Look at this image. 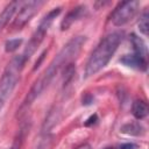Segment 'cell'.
<instances>
[{
  "mask_svg": "<svg viewBox=\"0 0 149 149\" xmlns=\"http://www.w3.org/2000/svg\"><path fill=\"white\" fill-rule=\"evenodd\" d=\"M123 40V33L122 31H113L106 35L95 47V49L90 55L86 66H85V77H92L93 74L98 73L100 70H102L115 51L118 50L120 43Z\"/></svg>",
  "mask_w": 149,
  "mask_h": 149,
  "instance_id": "2",
  "label": "cell"
},
{
  "mask_svg": "<svg viewBox=\"0 0 149 149\" xmlns=\"http://www.w3.org/2000/svg\"><path fill=\"white\" fill-rule=\"evenodd\" d=\"M43 5H44V1H40V0H31V1L22 2L16 15L13 17V22L10 24V28L13 30L22 29L31 20V17L40 10V8Z\"/></svg>",
  "mask_w": 149,
  "mask_h": 149,
  "instance_id": "5",
  "label": "cell"
},
{
  "mask_svg": "<svg viewBox=\"0 0 149 149\" xmlns=\"http://www.w3.org/2000/svg\"><path fill=\"white\" fill-rule=\"evenodd\" d=\"M86 10H87V9H86L85 6H77V7L72 8V9L65 15V17L62 20V22H61V29H62V30L69 29V28L73 24V22H76L77 20L81 19V17L86 14Z\"/></svg>",
  "mask_w": 149,
  "mask_h": 149,
  "instance_id": "8",
  "label": "cell"
},
{
  "mask_svg": "<svg viewBox=\"0 0 149 149\" xmlns=\"http://www.w3.org/2000/svg\"><path fill=\"white\" fill-rule=\"evenodd\" d=\"M23 1H12L9 2L3 10L0 13V31L8 24V22L14 17V15L16 14V12L19 10V8L21 7Z\"/></svg>",
  "mask_w": 149,
  "mask_h": 149,
  "instance_id": "9",
  "label": "cell"
},
{
  "mask_svg": "<svg viewBox=\"0 0 149 149\" xmlns=\"http://www.w3.org/2000/svg\"><path fill=\"white\" fill-rule=\"evenodd\" d=\"M149 108H148V104L146 100L142 99H137L133 102L132 105V114L134 115L135 119L137 120H142L148 115Z\"/></svg>",
  "mask_w": 149,
  "mask_h": 149,
  "instance_id": "10",
  "label": "cell"
},
{
  "mask_svg": "<svg viewBox=\"0 0 149 149\" xmlns=\"http://www.w3.org/2000/svg\"><path fill=\"white\" fill-rule=\"evenodd\" d=\"M120 62L122 64H125L126 66L136 69V70H141V71H146L147 66H148V61L144 57H141L136 54H128V55H123V57L120 58Z\"/></svg>",
  "mask_w": 149,
  "mask_h": 149,
  "instance_id": "7",
  "label": "cell"
},
{
  "mask_svg": "<svg viewBox=\"0 0 149 149\" xmlns=\"http://www.w3.org/2000/svg\"><path fill=\"white\" fill-rule=\"evenodd\" d=\"M85 43V36H76L71 38L57 54V56L51 61L49 66L44 70V72L40 76V78L34 83L30 91L28 92L23 106L30 105L36 98H38L42 92L49 86L52 79L58 74L61 71L65 70L69 65L73 63V61L78 57L83 44Z\"/></svg>",
  "mask_w": 149,
  "mask_h": 149,
  "instance_id": "1",
  "label": "cell"
},
{
  "mask_svg": "<svg viewBox=\"0 0 149 149\" xmlns=\"http://www.w3.org/2000/svg\"><path fill=\"white\" fill-rule=\"evenodd\" d=\"M140 1H123L120 2L111 14V22L116 26L121 27L128 23L139 12Z\"/></svg>",
  "mask_w": 149,
  "mask_h": 149,
  "instance_id": "6",
  "label": "cell"
},
{
  "mask_svg": "<svg viewBox=\"0 0 149 149\" xmlns=\"http://www.w3.org/2000/svg\"><path fill=\"white\" fill-rule=\"evenodd\" d=\"M105 149H121V148H120V146H115V147H107Z\"/></svg>",
  "mask_w": 149,
  "mask_h": 149,
  "instance_id": "16",
  "label": "cell"
},
{
  "mask_svg": "<svg viewBox=\"0 0 149 149\" xmlns=\"http://www.w3.org/2000/svg\"><path fill=\"white\" fill-rule=\"evenodd\" d=\"M148 19H149V14H148V10H147V8L142 12V14L140 15V20H139V23H137V26H139V29H140V33L141 34H143V35H148V27H149V24H148Z\"/></svg>",
  "mask_w": 149,
  "mask_h": 149,
  "instance_id": "13",
  "label": "cell"
},
{
  "mask_svg": "<svg viewBox=\"0 0 149 149\" xmlns=\"http://www.w3.org/2000/svg\"><path fill=\"white\" fill-rule=\"evenodd\" d=\"M121 132L128 135H142L144 133V128L139 123V122H132V123H127L121 128Z\"/></svg>",
  "mask_w": 149,
  "mask_h": 149,
  "instance_id": "12",
  "label": "cell"
},
{
  "mask_svg": "<svg viewBox=\"0 0 149 149\" xmlns=\"http://www.w3.org/2000/svg\"><path fill=\"white\" fill-rule=\"evenodd\" d=\"M76 149H92V148H91V146H90L88 143H83V144H80L79 147H77Z\"/></svg>",
  "mask_w": 149,
  "mask_h": 149,
  "instance_id": "15",
  "label": "cell"
},
{
  "mask_svg": "<svg viewBox=\"0 0 149 149\" xmlns=\"http://www.w3.org/2000/svg\"><path fill=\"white\" fill-rule=\"evenodd\" d=\"M26 62L27 61L22 57V55H17L7 64L6 69L3 70L0 77V111L3 108L14 88L16 87Z\"/></svg>",
  "mask_w": 149,
  "mask_h": 149,
  "instance_id": "3",
  "label": "cell"
},
{
  "mask_svg": "<svg viewBox=\"0 0 149 149\" xmlns=\"http://www.w3.org/2000/svg\"><path fill=\"white\" fill-rule=\"evenodd\" d=\"M61 9H62L61 7L52 8V9H51L48 14H45L44 17L41 20L40 24H38L37 28H36V30L33 33L30 40L28 41V43H27V45H26V48H24V51L21 54L22 57H23L26 61H28V59L34 55V52L37 50V48L40 47V44L43 42V40H44V37H45V35H47V33H48L50 26L52 24L54 20L59 15Z\"/></svg>",
  "mask_w": 149,
  "mask_h": 149,
  "instance_id": "4",
  "label": "cell"
},
{
  "mask_svg": "<svg viewBox=\"0 0 149 149\" xmlns=\"http://www.w3.org/2000/svg\"><path fill=\"white\" fill-rule=\"evenodd\" d=\"M22 43V40L21 38H12V40H8L5 44V49L7 52H12V51H15Z\"/></svg>",
  "mask_w": 149,
  "mask_h": 149,
  "instance_id": "14",
  "label": "cell"
},
{
  "mask_svg": "<svg viewBox=\"0 0 149 149\" xmlns=\"http://www.w3.org/2000/svg\"><path fill=\"white\" fill-rule=\"evenodd\" d=\"M130 43L133 45V50H134V54L141 56V57H144V58H148V50H147V45L144 43V41L139 37L137 35L135 34H132L130 36Z\"/></svg>",
  "mask_w": 149,
  "mask_h": 149,
  "instance_id": "11",
  "label": "cell"
}]
</instances>
